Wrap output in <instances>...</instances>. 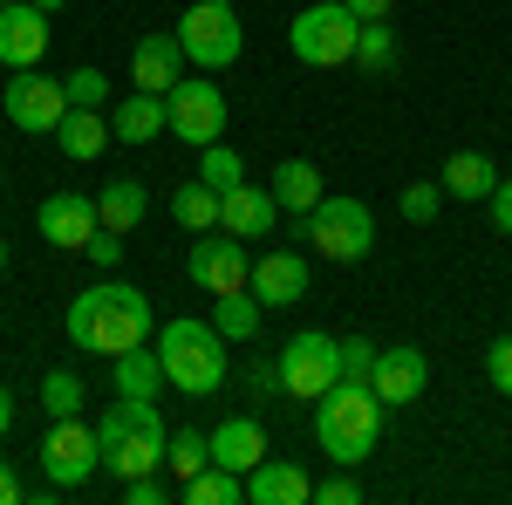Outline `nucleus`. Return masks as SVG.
Returning <instances> with one entry per match:
<instances>
[{"instance_id": "obj_1", "label": "nucleus", "mask_w": 512, "mask_h": 505, "mask_svg": "<svg viewBox=\"0 0 512 505\" xmlns=\"http://www.w3.org/2000/svg\"><path fill=\"white\" fill-rule=\"evenodd\" d=\"M151 335H158L151 294L130 287V280H96V287H82L76 301H69V342L76 349H96V355L117 362L123 349H137Z\"/></svg>"}, {"instance_id": "obj_2", "label": "nucleus", "mask_w": 512, "mask_h": 505, "mask_svg": "<svg viewBox=\"0 0 512 505\" xmlns=\"http://www.w3.org/2000/svg\"><path fill=\"white\" fill-rule=\"evenodd\" d=\"M376 437H383V396L369 383H349V376H342L328 396H315V444L342 471L362 465V458L376 451Z\"/></svg>"}, {"instance_id": "obj_3", "label": "nucleus", "mask_w": 512, "mask_h": 505, "mask_svg": "<svg viewBox=\"0 0 512 505\" xmlns=\"http://www.w3.org/2000/svg\"><path fill=\"white\" fill-rule=\"evenodd\" d=\"M96 444H103V465L117 471V478H144V471H164V444H171V430H164L158 403L123 396L117 410L96 417Z\"/></svg>"}, {"instance_id": "obj_4", "label": "nucleus", "mask_w": 512, "mask_h": 505, "mask_svg": "<svg viewBox=\"0 0 512 505\" xmlns=\"http://www.w3.org/2000/svg\"><path fill=\"white\" fill-rule=\"evenodd\" d=\"M151 342H158V355H164L171 389H185V396H212V389H226L233 349H226V335H219L212 321H164Z\"/></svg>"}, {"instance_id": "obj_5", "label": "nucleus", "mask_w": 512, "mask_h": 505, "mask_svg": "<svg viewBox=\"0 0 512 505\" xmlns=\"http://www.w3.org/2000/svg\"><path fill=\"white\" fill-rule=\"evenodd\" d=\"M355 35H362V21H355L342 0H315V7H301L294 14V62H308V69H349L355 62Z\"/></svg>"}, {"instance_id": "obj_6", "label": "nucleus", "mask_w": 512, "mask_h": 505, "mask_svg": "<svg viewBox=\"0 0 512 505\" xmlns=\"http://www.w3.org/2000/svg\"><path fill=\"white\" fill-rule=\"evenodd\" d=\"M178 48H185L192 69L219 76V69H233V62H239L246 28H239V14L226 7V0H198V7H185V21H178Z\"/></svg>"}, {"instance_id": "obj_7", "label": "nucleus", "mask_w": 512, "mask_h": 505, "mask_svg": "<svg viewBox=\"0 0 512 505\" xmlns=\"http://www.w3.org/2000/svg\"><path fill=\"white\" fill-rule=\"evenodd\" d=\"M308 239H315L321 260L355 267V260H369V246H376V219H369L362 198H328L321 192V205L308 212Z\"/></svg>"}, {"instance_id": "obj_8", "label": "nucleus", "mask_w": 512, "mask_h": 505, "mask_svg": "<svg viewBox=\"0 0 512 505\" xmlns=\"http://www.w3.org/2000/svg\"><path fill=\"white\" fill-rule=\"evenodd\" d=\"M280 389L294 396V403H315L328 389L342 383V342L335 335H321V328H301L287 349H280Z\"/></svg>"}, {"instance_id": "obj_9", "label": "nucleus", "mask_w": 512, "mask_h": 505, "mask_svg": "<svg viewBox=\"0 0 512 505\" xmlns=\"http://www.w3.org/2000/svg\"><path fill=\"white\" fill-rule=\"evenodd\" d=\"M164 110H171V137H185L192 151H205V144L226 137V89L212 76H185L164 96Z\"/></svg>"}, {"instance_id": "obj_10", "label": "nucleus", "mask_w": 512, "mask_h": 505, "mask_svg": "<svg viewBox=\"0 0 512 505\" xmlns=\"http://www.w3.org/2000/svg\"><path fill=\"white\" fill-rule=\"evenodd\" d=\"M103 465V444H96V424H82V417H55V430L41 437V471H48V485H89Z\"/></svg>"}, {"instance_id": "obj_11", "label": "nucleus", "mask_w": 512, "mask_h": 505, "mask_svg": "<svg viewBox=\"0 0 512 505\" xmlns=\"http://www.w3.org/2000/svg\"><path fill=\"white\" fill-rule=\"evenodd\" d=\"M7 117H14V130H62V117H69V89L55 76H35V69H14V82H7Z\"/></svg>"}, {"instance_id": "obj_12", "label": "nucleus", "mask_w": 512, "mask_h": 505, "mask_svg": "<svg viewBox=\"0 0 512 505\" xmlns=\"http://www.w3.org/2000/svg\"><path fill=\"white\" fill-rule=\"evenodd\" d=\"M185 280L205 287V294H239L246 280H253V260H246V239L219 233V239H198L192 253H185Z\"/></svg>"}, {"instance_id": "obj_13", "label": "nucleus", "mask_w": 512, "mask_h": 505, "mask_svg": "<svg viewBox=\"0 0 512 505\" xmlns=\"http://www.w3.org/2000/svg\"><path fill=\"white\" fill-rule=\"evenodd\" d=\"M35 226H41V239H48V246L82 253V246L96 239V226H103V212H96V198H82V192H55V198H41Z\"/></svg>"}, {"instance_id": "obj_14", "label": "nucleus", "mask_w": 512, "mask_h": 505, "mask_svg": "<svg viewBox=\"0 0 512 505\" xmlns=\"http://www.w3.org/2000/svg\"><path fill=\"white\" fill-rule=\"evenodd\" d=\"M41 55H48V7L7 0V7H0V62H7V69H35Z\"/></svg>"}, {"instance_id": "obj_15", "label": "nucleus", "mask_w": 512, "mask_h": 505, "mask_svg": "<svg viewBox=\"0 0 512 505\" xmlns=\"http://www.w3.org/2000/svg\"><path fill=\"white\" fill-rule=\"evenodd\" d=\"M369 389L383 396V410H403V403H417L424 389H431V362H424V349H376V376H369Z\"/></svg>"}, {"instance_id": "obj_16", "label": "nucleus", "mask_w": 512, "mask_h": 505, "mask_svg": "<svg viewBox=\"0 0 512 505\" xmlns=\"http://www.w3.org/2000/svg\"><path fill=\"white\" fill-rule=\"evenodd\" d=\"M274 219H280L274 185H233L219 198V233H233V239H267Z\"/></svg>"}, {"instance_id": "obj_17", "label": "nucleus", "mask_w": 512, "mask_h": 505, "mask_svg": "<svg viewBox=\"0 0 512 505\" xmlns=\"http://www.w3.org/2000/svg\"><path fill=\"white\" fill-rule=\"evenodd\" d=\"M246 287H253L260 308H294V301L308 294V260H301V253H260Z\"/></svg>"}, {"instance_id": "obj_18", "label": "nucleus", "mask_w": 512, "mask_h": 505, "mask_svg": "<svg viewBox=\"0 0 512 505\" xmlns=\"http://www.w3.org/2000/svg\"><path fill=\"white\" fill-rule=\"evenodd\" d=\"M130 76H137V89H151V96H171L185 82V48H178V35H144L137 55H130Z\"/></svg>"}, {"instance_id": "obj_19", "label": "nucleus", "mask_w": 512, "mask_h": 505, "mask_svg": "<svg viewBox=\"0 0 512 505\" xmlns=\"http://www.w3.org/2000/svg\"><path fill=\"white\" fill-rule=\"evenodd\" d=\"M308 499H315L308 471L287 465V458H260L246 471V505H308Z\"/></svg>"}, {"instance_id": "obj_20", "label": "nucleus", "mask_w": 512, "mask_h": 505, "mask_svg": "<svg viewBox=\"0 0 512 505\" xmlns=\"http://www.w3.org/2000/svg\"><path fill=\"white\" fill-rule=\"evenodd\" d=\"M212 437V465H226V471H246L267 458V430H260V417H226L219 430H205Z\"/></svg>"}, {"instance_id": "obj_21", "label": "nucleus", "mask_w": 512, "mask_h": 505, "mask_svg": "<svg viewBox=\"0 0 512 505\" xmlns=\"http://www.w3.org/2000/svg\"><path fill=\"white\" fill-rule=\"evenodd\" d=\"M110 376H117V396H144V403H158V389H171L158 342H137V349H123L117 362H110Z\"/></svg>"}, {"instance_id": "obj_22", "label": "nucleus", "mask_w": 512, "mask_h": 505, "mask_svg": "<svg viewBox=\"0 0 512 505\" xmlns=\"http://www.w3.org/2000/svg\"><path fill=\"white\" fill-rule=\"evenodd\" d=\"M110 130H117V144H151V137L171 130V110H164V96L137 89V96H123L117 110H110Z\"/></svg>"}, {"instance_id": "obj_23", "label": "nucleus", "mask_w": 512, "mask_h": 505, "mask_svg": "<svg viewBox=\"0 0 512 505\" xmlns=\"http://www.w3.org/2000/svg\"><path fill=\"white\" fill-rule=\"evenodd\" d=\"M110 137H117L110 117H103V110H82V103H69V117H62V130H55V144L76 157V164L103 157V151H110Z\"/></svg>"}, {"instance_id": "obj_24", "label": "nucleus", "mask_w": 512, "mask_h": 505, "mask_svg": "<svg viewBox=\"0 0 512 505\" xmlns=\"http://www.w3.org/2000/svg\"><path fill=\"white\" fill-rule=\"evenodd\" d=\"M437 185H444V198H465V205H472V198H492L499 164H492L485 151H451V164H444V178H437Z\"/></svg>"}, {"instance_id": "obj_25", "label": "nucleus", "mask_w": 512, "mask_h": 505, "mask_svg": "<svg viewBox=\"0 0 512 505\" xmlns=\"http://www.w3.org/2000/svg\"><path fill=\"white\" fill-rule=\"evenodd\" d=\"M96 212H103V226H110V233H137V226H144V212H151V192H144L137 178H117V185H103V192H96Z\"/></svg>"}, {"instance_id": "obj_26", "label": "nucleus", "mask_w": 512, "mask_h": 505, "mask_svg": "<svg viewBox=\"0 0 512 505\" xmlns=\"http://www.w3.org/2000/svg\"><path fill=\"white\" fill-rule=\"evenodd\" d=\"M274 198H280V212H315L321 205V171L308 164V157H287V164H274Z\"/></svg>"}, {"instance_id": "obj_27", "label": "nucleus", "mask_w": 512, "mask_h": 505, "mask_svg": "<svg viewBox=\"0 0 512 505\" xmlns=\"http://www.w3.org/2000/svg\"><path fill=\"white\" fill-rule=\"evenodd\" d=\"M260 301H253V287H239V294H212V328L226 335V342H253L260 335Z\"/></svg>"}, {"instance_id": "obj_28", "label": "nucleus", "mask_w": 512, "mask_h": 505, "mask_svg": "<svg viewBox=\"0 0 512 505\" xmlns=\"http://www.w3.org/2000/svg\"><path fill=\"white\" fill-rule=\"evenodd\" d=\"M219 198L226 192H212L205 178H192V185L171 192V219H178L185 233H219Z\"/></svg>"}, {"instance_id": "obj_29", "label": "nucleus", "mask_w": 512, "mask_h": 505, "mask_svg": "<svg viewBox=\"0 0 512 505\" xmlns=\"http://www.w3.org/2000/svg\"><path fill=\"white\" fill-rule=\"evenodd\" d=\"M178 499H185V505H239V499H246V478L226 471V465H205L198 478L178 485Z\"/></svg>"}, {"instance_id": "obj_30", "label": "nucleus", "mask_w": 512, "mask_h": 505, "mask_svg": "<svg viewBox=\"0 0 512 505\" xmlns=\"http://www.w3.org/2000/svg\"><path fill=\"white\" fill-rule=\"evenodd\" d=\"M205 465H212V437H205V430H171V444H164V471L185 485V478H198Z\"/></svg>"}, {"instance_id": "obj_31", "label": "nucleus", "mask_w": 512, "mask_h": 505, "mask_svg": "<svg viewBox=\"0 0 512 505\" xmlns=\"http://www.w3.org/2000/svg\"><path fill=\"white\" fill-rule=\"evenodd\" d=\"M355 69H362V76H390V69H396L390 21H362V35H355Z\"/></svg>"}, {"instance_id": "obj_32", "label": "nucleus", "mask_w": 512, "mask_h": 505, "mask_svg": "<svg viewBox=\"0 0 512 505\" xmlns=\"http://www.w3.org/2000/svg\"><path fill=\"white\" fill-rule=\"evenodd\" d=\"M198 178H205L212 192H233V185H246V157H239L233 144H205V151H198Z\"/></svg>"}, {"instance_id": "obj_33", "label": "nucleus", "mask_w": 512, "mask_h": 505, "mask_svg": "<svg viewBox=\"0 0 512 505\" xmlns=\"http://www.w3.org/2000/svg\"><path fill=\"white\" fill-rule=\"evenodd\" d=\"M82 403H89V396H82V383L69 369H48V376H41V410H48V417H82Z\"/></svg>"}, {"instance_id": "obj_34", "label": "nucleus", "mask_w": 512, "mask_h": 505, "mask_svg": "<svg viewBox=\"0 0 512 505\" xmlns=\"http://www.w3.org/2000/svg\"><path fill=\"white\" fill-rule=\"evenodd\" d=\"M62 89H69V103H82V110H103L110 103V76L103 69H69Z\"/></svg>"}, {"instance_id": "obj_35", "label": "nucleus", "mask_w": 512, "mask_h": 505, "mask_svg": "<svg viewBox=\"0 0 512 505\" xmlns=\"http://www.w3.org/2000/svg\"><path fill=\"white\" fill-rule=\"evenodd\" d=\"M437 205H444V185H403V219L410 226H431Z\"/></svg>"}, {"instance_id": "obj_36", "label": "nucleus", "mask_w": 512, "mask_h": 505, "mask_svg": "<svg viewBox=\"0 0 512 505\" xmlns=\"http://www.w3.org/2000/svg\"><path fill=\"white\" fill-rule=\"evenodd\" d=\"M342 376H349V383H369V376H376V342L349 335V342H342Z\"/></svg>"}, {"instance_id": "obj_37", "label": "nucleus", "mask_w": 512, "mask_h": 505, "mask_svg": "<svg viewBox=\"0 0 512 505\" xmlns=\"http://www.w3.org/2000/svg\"><path fill=\"white\" fill-rule=\"evenodd\" d=\"M485 376H492L499 396H512V335H499V342L485 349Z\"/></svg>"}, {"instance_id": "obj_38", "label": "nucleus", "mask_w": 512, "mask_h": 505, "mask_svg": "<svg viewBox=\"0 0 512 505\" xmlns=\"http://www.w3.org/2000/svg\"><path fill=\"white\" fill-rule=\"evenodd\" d=\"M171 492H178V485H164L158 471H144V478H123V499H130V505H164Z\"/></svg>"}, {"instance_id": "obj_39", "label": "nucleus", "mask_w": 512, "mask_h": 505, "mask_svg": "<svg viewBox=\"0 0 512 505\" xmlns=\"http://www.w3.org/2000/svg\"><path fill=\"white\" fill-rule=\"evenodd\" d=\"M82 253H89V267H117L123 260V233H110V226H96V239H89V246H82Z\"/></svg>"}, {"instance_id": "obj_40", "label": "nucleus", "mask_w": 512, "mask_h": 505, "mask_svg": "<svg viewBox=\"0 0 512 505\" xmlns=\"http://www.w3.org/2000/svg\"><path fill=\"white\" fill-rule=\"evenodd\" d=\"M315 499H321V505H355L362 492H355V478L342 471V478H328V485H315Z\"/></svg>"}, {"instance_id": "obj_41", "label": "nucleus", "mask_w": 512, "mask_h": 505, "mask_svg": "<svg viewBox=\"0 0 512 505\" xmlns=\"http://www.w3.org/2000/svg\"><path fill=\"white\" fill-rule=\"evenodd\" d=\"M485 205H492V226H499V233H512V178H499Z\"/></svg>"}, {"instance_id": "obj_42", "label": "nucleus", "mask_w": 512, "mask_h": 505, "mask_svg": "<svg viewBox=\"0 0 512 505\" xmlns=\"http://www.w3.org/2000/svg\"><path fill=\"white\" fill-rule=\"evenodd\" d=\"M342 7H349L355 21H390V7H396V0H342Z\"/></svg>"}, {"instance_id": "obj_43", "label": "nucleus", "mask_w": 512, "mask_h": 505, "mask_svg": "<svg viewBox=\"0 0 512 505\" xmlns=\"http://www.w3.org/2000/svg\"><path fill=\"white\" fill-rule=\"evenodd\" d=\"M0 505H21V485H14V471L0 465Z\"/></svg>"}, {"instance_id": "obj_44", "label": "nucleus", "mask_w": 512, "mask_h": 505, "mask_svg": "<svg viewBox=\"0 0 512 505\" xmlns=\"http://www.w3.org/2000/svg\"><path fill=\"white\" fill-rule=\"evenodd\" d=\"M7 430H14V396L0 389V437H7Z\"/></svg>"}, {"instance_id": "obj_45", "label": "nucleus", "mask_w": 512, "mask_h": 505, "mask_svg": "<svg viewBox=\"0 0 512 505\" xmlns=\"http://www.w3.org/2000/svg\"><path fill=\"white\" fill-rule=\"evenodd\" d=\"M35 7H48V14H55V7H62V0H35Z\"/></svg>"}, {"instance_id": "obj_46", "label": "nucleus", "mask_w": 512, "mask_h": 505, "mask_svg": "<svg viewBox=\"0 0 512 505\" xmlns=\"http://www.w3.org/2000/svg\"><path fill=\"white\" fill-rule=\"evenodd\" d=\"M0 273H7V239H0Z\"/></svg>"}, {"instance_id": "obj_47", "label": "nucleus", "mask_w": 512, "mask_h": 505, "mask_svg": "<svg viewBox=\"0 0 512 505\" xmlns=\"http://www.w3.org/2000/svg\"><path fill=\"white\" fill-rule=\"evenodd\" d=\"M0 7H7V0H0Z\"/></svg>"}]
</instances>
